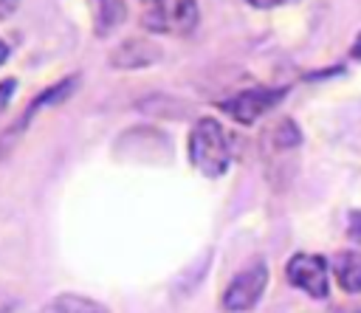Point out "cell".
<instances>
[{"label": "cell", "instance_id": "6da1fadb", "mask_svg": "<svg viewBox=\"0 0 361 313\" xmlns=\"http://www.w3.org/2000/svg\"><path fill=\"white\" fill-rule=\"evenodd\" d=\"M189 161L206 178H220L228 169V164H231L228 138L212 116H203L195 121V127L189 133Z\"/></svg>", "mask_w": 361, "mask_h": 313}, {"label": "cell", "instance_id": "7a4b0ae2", "mask_svg": "<svg viewBox=\"0 0 361 313\" xmlns=\"http://www.w3.org/2000/svg\"><path fill=\"white\" fill-rule=\"evenodd\" d=\"M200 8L197 0H158L149 11H144L141 25L152 34L166 37H189L197 28Z\"/></svg>", "mask_w": 361, "mask_h": 313}, {"label": "cell", "instance_id": "3957f363", "mask_svg": "<svg viewBox=\"0 0 361 313\" xmlns=\"http://www.w3.org/2000/svg\"><path fill=\"white\" fill-rule=\"evenodd\" d=\"M288 87H268V85H254V87H245L228 99H223L217 107L231 116L237 124H254L259 116H265L271 107H276L282 99H285Z\"/></svg>", "mask_w": 361, "mask_h": 313}, {"label": "cell", "instance_id": "277c9868", "mask_svg": "<svg viewBox=\"0 0 361 313\" xmlns=\"http://www.w3.org/2000/svg\"><path fill=\"white\" fill-rule=\"evenodd\" d=\"M265 285H268V265H265L262 259H259V262H251L248 268H243V271L226 285L223 299H220L223 310H228V313L251 310V307L259 302Z\"/></svg>", "mask_w": 361, "mask_h": 313}, {"label": "cell", "instance_id": "5b68a950", "mask_svg": "<svg viewBox=\"0 0 361 313\" xmlns=\"http://www.w3.org/2000/svg\"><path fill=\"white\" fill-rule=\"evenodd\" d=\"M285 276L293 288L305 290L313 299H324L330 290V265L319 254H293L285 265Z\"/></svg>", "mask_w": 361, "mask_h": 313}, {"label": "cell", "instance_id": "8992f818", "mask_svg": "<svg viewBox=\"0 0 361 313\" xmlns=\"http://www.w3.org/2000/svg\"><path fill=\"white\" fill-rule=\"evenodd\" d=\"M79 85V76L73 73V76H65V79H59V82H54V85H48L37 99H31L28 102V107L23 110V116L17 118V124L14 127H8V133H3V138H0V149H8V147H14V141L25 133V127L31 124V118L42 110V107H48V104H59V102H65L71 93H73V87Z\"/></svg>", "mask_w": 361, "mask_h": 313}, {"label": "cell", "instance_id": "52a82bcc", "mask_svg": "<svg viewBox=\"0 0 361 313\" xmlns=\"http://www.w3.org/2000/svg\"><path fill=\"white\" fill-rule=\"evenodd\" d=\"M161 54H164L161 45H155L152 39L130 37L110 51V65L113 68H147V65H155Z\"/></svg>", "mask_w": 361, "mask_h": 313}, {"label": "cell", "instance_id": "ba28073f", "mask_svg": "<svg viewBox=\"0 0 361 313\" xmlns=\"http://www.w3.org/2000/svg\"><path fill=\"white\" fill-rule=\"evenodd\" d=\"M302 144V133L290 118H279L262 133V149L265 158L271 155H293V149Z\"/></svg>", "mask_w": 361, "mask_h": 313}, {"label": "cell", "instance_id": "9c48e42d", "mask_svg": "<svg viewBox=\"0 0 361 313\" xmlns=\"http://www.w3.org/2000/svg\"><path fill=\"white\" fill-rule=\"evenodd\" d=\"M333 274L347 293H361V254L358 251H338L333 257Z\"/></svg>", "mask_w": 361, "mask_h": 313}, {"label": "cell", "instance_id": "30bf717a", "mask_svg": "<svg viewBox=\"0 0 361 313\" xmlns=\"http://www.w3.org/2000/svg\"><path fill=\"white\" fill-rule=\"evenodd\" d=\"M87 3H90V14H93V31L99 37L110 34L127 14L121 0H87Z\"/></svg>", "mask_w": 361, "mask_h": 313}, {"label": "cell", "instance_id": "8fae6325", "mask_svg": "<svg viewBox=\"0 0 361 313\" xmlns=\"http://www.w3.org/2000/svg\"><path fill=\"white\" fill-rule=\"evenodd\" d=\"M39 313H107V307L79 293H59L51 302H45Z\"/></svg>", "mask_w": 361, "mask_h": 313}, {"label": "cell", "instance_id": "7c38bea8", "mask_svg": "<svg viewBox=\"0 0 361 313\" xmlns=\"http://www.w3.org/2000/svg\"><path fill=\"white\" fill-rule=\"evenodd\" d=\"M347 220H350V223H347V234H350V240H353V243H361V209L350 211Z\"/></svg>", "mask_w": 361, "mask_h": 313}, {"label": "cell", "instance_id": "4fadbf2b", "mask_svg": "<svg viewBox=\"0 0 361 313\" xmlns=\"http://www.w3.org/2000/svg\"><path fill=\"white\" fill-rule=\"evenodd\" d=\"M14 90H17V79H3V82H0V113H3V107L8 104V99L14 96Z\"/></svg>", "mask_w": 361, "mask_h": 313}, {"label": "cell", "instance_id": "5bb4252c", "mask_svg": "<svg viewBox=\"0 0 361 313\" xmlns=\"http://www.w3.org/2000/svg\"><path fill=\"white\" fill-rule=\"evenodd\" d=\"M17 8H20V0H0V23L8 20Z\"/></svg>", "mask_w": 361, "mask_h": 313}, {"label": "cell", "instance_id": "9a60e30c", "mask_svg": "<svg viewBox=\"0 0 361 313\" xmlns=\"http://www.w3.org/2000/svg\"><path fill=\"white\" fill-rule=\"evenodd\" d=\"M248 6H254V8H274V6H279V3H285V0H245Z\"/></svg>", "mask_w": 361, "mask_h": 313}, {"label": "cell", "instance_id": "2e32d148", "mask_svg": "<svg viewBox=\"0 0 361 313\" xmlns=\"http://www.w3.org/2000/svg\"><path fill=\"white\" fill-rule=\"evenodd\" d=\"M350 59H355V62H361V31H358V37H355V42L350 45Z\"/></svg>", "mask_w": 361, "mask_h": 313}, {"label": "cell", "instance_id": "e0dca14e", "mask_svg": "<svg viewBox=\"0 0 361 313\" xmlns=\"http://www.w3.org/2000/svg\"><path fill=\"white\" fill-rule=\"evenodd\" d=\"M8 54H11V48H8V42L6 39H0V65L8 59Z\"/></svg>", "mask_w": 361, "mask_h": 313}, {"label": "cell", "instance_id": "ac0fdd59", "mask_svg": "<svg viewBox=\"0 0 361 313\" xmlns=\"http://www.w3.org/2000/svg\"><path fill=\"white\" fill-rule=\"evenodd\" d=\"M333 313H361V307H333Z\"/></svg>", "mask_w": 361, "mask_h": 313}, {"label": "cell", "instance_id": "d6986e66", "mask_svg": "<svg viewBox=\"0 0 361 313\" xmlns=\"http://www.w3.org/2000/svg\"><path fill=\"white\" fill-rule=\"evenodd\" d=\"M152 3H158V0H152Z\"/></svg>", "mask_w": 361, "mask_h": 313}]
</instances>
